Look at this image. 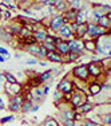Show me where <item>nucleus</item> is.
Listing matches in <instances>:
<instances>
[{"mask_svg":"<svg viewBox=\"0 0 111 126\" xmlns=\"http://www.w3.org/2000/svg\"><path fill=\"white\" fill-rule=\"evenodd\" d=\"M86 97L84 94H83L82 91H79V90H74L72 93H71V99H70V105L71 107L75 110L78 109L79 106H82L83 103H86Z\"/></svg>","mask_w":111,"mask_h":126,"instance_id":"f257e3e1","label":"nucleus"},{"mask_svg":"<svg viewBox=\"0 0 111 126\" xmlns=\"http://www.w3.org/2000/svg\"><path fill=\"white\" fill-rule=\"evenodd\" d=\"M72 75L76 78V79L82 80V82H87L88 79V71H87V66L82 64V66H78V67L72 68Z\"/></svg>","mask_w":111,"mask_h":126,"instance_id":"f03ea898","label":"nucleus"},{"mask_svg":"<svg viewBox=\"0 0 111 126\" xmlns=\"http://www.w3.org/2000/svg\"><path fill=\"white\" fill-rule=\"evenodd\" d=\"M68 44V50H70L71 54H75V55L79 56L80 54H82V51L84 50V47H83V42L80 40V39H72V40L67 42Z\"/></svg>","mask_w":111,"mask_h":126,"instance_id":"7ed1b4c3","label":"nucleus"},{"mask_svg":"<svg viewBox=\"0 0 111 126\" xmlns=\"http://www.w3.org/2000/svg\"><path fill=\"white\" fill-rule=\"evenodd\" d=\"M87 71H88V75L90 77H94V78H99L103 73V68L100 66V62H90L87 64Z\"/></svg>","mask_w":111,"mask_h":126,"instance_id":"20e7f679","label":"nucleus"},{"mask_svg":"<svg viewBox=\"0 0 111 126\" xmlns=\"http://www.w3.org/2000/svg\"><path fill=\"white\" fill-rule=\"evenodd\" d=\"M7 94L12 95V97H16V95H22V91H23V86L20 85L19 82L16 83H5L4 86Z\"/></svg>","mask_w":111,"mask_h":126,"instance_id":"39448f33","label":"nucleus"},{"mask_svg":"<svg viewBox=\"0 0 111 126\" xmlns=\"http://www.w3.org/2000/svg\"><path fill=\"white\" fill-rule=\"evenodd\" d=\"M58 91H60L62 94H71L74 91V85H72V80L67 79H62L58 85Z\"/></svg>","mask_w":111,"mask_h":126,"instance_id":"423d86ee","label":"nucleus"},{"mask_svg":"<svg viewBox=\"0 0 111 126\" xmlns=\"http://www.w3.org/2000/svg\"><path fill=\"white\" fill-rule=\"evenodd\" d=\"M63 23H64V20H63V16H62V15H54V16H51V19H50L48 28L56 32V31H58V30L63 26Z\"/></svg>","mask_w":111,"mask_h":126,"instance_id":"0eeeda50","label":"nucleus"},{"mask_svg":"<svg viewBox=\"0 0 111 126\" xmlns=\"http://www.w3.org/2000/svg\"><path fill=\"white\" fill-rule=\"evenodd\" d=\"M59 35H60V39L64 40V39H68V40H72L74 39V35L71 32V28H70V23H63V26L58 30Z\"/></svg>","mask_w":111,"mask_h":126,"instance_id":"6e6552de","label":"nucleus"},{"mask_svg":"<svg viewBox=\"0 0 111 126\" xmlns=\"http://www.w3.org/2000/svg\"><path fill=\"white\" fill-rule=\"evenodd\" d=\"M87 91H88L90 97H98L99 94L102 93V87H100V83L98 82H91L87 87Z\"/></svg>","mask_w":111,"mask_h":126,"instance_id":"1a4fd4ad","label":"nucleus"},{"mask_svg":"<svg viewBox=\"0 0 111 126\" xmlns=\"http://www.w3.org/2000/svg\"><path fill=\"white\" fill-rule=\"evenodd\" d=\"M87 12H86V7H82L79 11L76 12V16H75V23H76L78 26L80 24H86L87 23Z\"/></svg>","mask_w":111,"mask_h":126,"instance_id":"9d476101","label":"nucleus"},{"mask_svg":"<svg viewBox=\"0 0 111 126\" xmlns=\"http://www.w3.org/2000/svg\"><path fill=\"white\" fill-rule=\"evenodd\" d=\"M95 109V105L94 103H91V102H86V103H83L82 106H79L78 109H75V113H78V114H87V113H90V111H92V110Z\"/></svg>","mask_w":111,"mask_h":126,"instance_id":"9b49d317","label":"nucleus"},{"mask_svg":"<svg viewBox=\"0 0 111 126\" xmlns=\"http://www.w3.org/2000/svg\"><path fill=\"white\" fill-rule=\"evenodd\" d=\"M97 23H98V26H99V27H102V28H104V30H110V27H111V14L103 15V16H102Z\"/></svg>","mask_w":111,"mask_h":126,"instance_id":"f8f14e48","label":"nucleus"},{"mask_svg":"<svg viewBox=\"0 0 111 126\" xmlns=\"http://www.w3.org/2000/svg\"><path fill=\"white\" fill-rule=\"evenodd\" d=\"M55 51L59 54V55H67L68 52H70V50H68V44L66 40H62L60 43L55 44Z\"/></svg>","mask_w":111,"mask_h":126,"instance_id":"ddd939ff","label":"nucleus"},{"mask_svg":"<svg viewBox=\"0 0 111 126\" xmlns=\"http://www.w3.org/2000/svg\"><path fill=\"white\" fill-rule=\"evenodd\" d=\"M76 12H78V11H74V10H71V8L66 10L64 15H62V16H63V20H64V23H68V22L74 23V22H75V16H76Z\"/></svg>","mask_w":111,"mask_h":126,"instance_id":"4468645a","label":"nucleus"},{"mask_svg":"<svg viewBox=\"0 0 111 126\" xmlns=\"http://www.w3.org/2000/svg\"><path fill=\"white\" fill-rule=\"evenodd\" d=\"M22 27H23V24L20 23V20H17L16 23H12V24L10 26V28L7 30V32L11 35V36H12V35H17V34H19V31H20V28H22Z\"/></svg>","mask_w":111,"mask_h":126,"instance_id":"2eb2a0df","label":"nucleus"},{"mask_svg":"<svg viewBox=\"0 0 111 126\" xmlns=\"http://www.w3.org/2000/svg\"><path fill=\"white\" fill-rule=\"evenodd\" d=\"M83 47L90 51V52H95V47H97V39H87L83 42Z\"/></svg>","mask_w":111,"mask_h":126,"instance_id":"dca6fc26","label":"nucleus"},{"mask_svg":"<svg viewBox=\"0 0 111 126\" xmlns=\"http://www.w3.org/2000/svg\"><path fill=\"white\" fill-rule=\"evenodd\" d=\"M32 38H34L36 42H42V43H43V42H44V39L47 38V31H46V30L35 31V32H32Z\"/></svg>","mask_w":111,"mask_h":126,"instance_id":"f3484780","label":"nucleus"},{"mask_svg":"<svg viewBox=\"0 0 111 126\" xmlns=\"http://www.w3.org/2000/svg\"><path fill=\"white\" fill-rule=\"evenodd\" d=\"M86 34H87V23H86V24H80V26H78L76 31H75L76 39H82V38H84V36H86Z\"/></svg>","mask_w":111,"mask_h":126,"instance_id":"a211bd4d","label":"nucleus"},{"mask_svg":"<svg viewBox=\"0 0 111 126\" xmlns=\"http://www.w3.org/2000/svg\"><path fill=\"white\" fill-rule=\"evenodd\" d=\"M26 51L29 52V54H32V55H35V56H39V54H40V46H39L38 43L31 44V46L26 47Z\"/></svg>","mask_w":111,"mask_h":126,"instance_id":"6ab92c4d","label":"nucleus"},{"mask_svg":"<svg viewBox=\"0 0 111 126\" xmlns=\"http://www.w3.org/2000/svg\"><path fill=\"white\" fill-rule=\"evenodd\" d=\"M74 115H75V110L74 109H68L64 111H60V117H62V122L66 119H72L74 121Z\"/></svg>","mask_w":111,"mask_h":126,"instance_id":"aec40b11","label":"nucleus"},{"mask_svg":"<svg viewBox=\"0 0 111 126\" xmlns=\"http://www.w3.org/2000/svg\"><path fill=\"white\" fill-rule=\"evenodd\" d=\"M47 59L51 62H63V58H62V55H59L56 51H52V52H47Z\"/></svg>","mask_w":111,"mask_h":126,"instance_id":"412c9836","label":"nucleus"},{"mask_svg":"<svg viewBox=\"0 0 111 126\" xmlns=\"http://www.w3.org/2000/svg\"><path fill=\"white\" fill-rule=\"evenodd\" d=\"M54 5H55V10H58V11H66L68 1H66V0H55Z\"/></svg>","mask_w":111,"mask_h":126,"instance_id":"4be33fe9","label":"nucleus"},{"mask_svg":"<svg viewBox=\"0 0 111 126\" xmlns=\"http://www.w3.org/2000/svg\"><path fill=\"white\" fill-rule=\"evenodd\" d=\"M100 117V126H111V115L110 114H102Z\"/></svg>","mask_w":111,"mask_h":126,"instance_id":"5701e85b","label":"nucleus"},{"mask_svg":"<svg viewBox=\"0 0 111 126\" xmlns=\"http://www.w3.org/2000/svg\"><path fill=\"white\" fill-rule=\"evenodd\" d=\"M43 126H60V124H59V121H58V119L52 118V117H48V118H46V119H44Z\"/></svg>","mask_w":111,"mask_h":126,"instance_id":"b1692460","label":"nucleus"},{"mask_svg":"<svg viewBox=\"0 0 111 126\" xmlns=\"http://www.w3.org/2000/svg\"><path fill=\"white\" fill-rule=\"evenodd\" d=\"M32 105H34V103L29 102V101H23L22 106H20V111H22V113H28L29 110H31Z\"/></svg>","mask_w":111,"mask_h":126,"instance_id":"393cba45","label":"nucleus"},{"mask_svg":"<svg viewBox=\"0 0 111 126\" xmlns=\"http://www.w3.org/2000/svg\"><path fill=\"white\" fill-rule=\"evenodd\" d=\"M68 4H71L70 8H71V10H74V11H79L80 8L83 7L80 0H71V1H68Z\"/></svg>","mask_w":111,"mask_h":126,"instance_id":"a878e982","label":"nucleus"},{"mask_svg":"<svg viewBox=\"0 0 111 126\" xmlns=\"http://www.w3.org/2000/svg\"><path fill=\"white\" fill-rule=\"evenodd\" d=\"M3 75H4V78H5V83H16L17 82L16 77L12 75L11 73H4Z\"/></svg>","mask_w":111,"mask_h":126,"instance_id":"bb28decb","label":"nucleus"},{"mask_svg":"<svg viewBox=\"0 0 111 126\" xmlns=\"http://www.w3.org/2000/svg\"><path fill=\"white\" fill-rule=\"evenodd\" d=\"M39 78V80H40V83H44L46 80H48V79H51V73H50V70H47L46 73H43V74H40V75L38 77Z\"/></svg>","mask_w":111,"mask_h":126,"instance_id":"cd10ccee","label":"nucleus"},{"mask_svg":"<svg viewBox=\"0 0 111 126\" xmlns=\"http://www.w3.org/2000/svg\"><path fill=\"white\" fill-rule=\"evenodd\" d=\"M17 35H19L20 39L23 40V39L27 38V36H31V35H32V32H29L28 30L26 28V27H22V28H20V31H19V34H17Z\"/></svg>","mask_w":111,"mask_h":126,"instance_id":"c85d7f7f","label":"nucleus"},{"mask_svg":"<svg viewBox=\"0 0 111 126\" xmlns=\"http://www.w3.org/2000/svg\"><path fill=\"white\" fill-rule=\"evenodd\" d=\"M35 43H36V40L32 38V35H31V36H27V38L23 39V44H24L26 47H27V46H31V44H35Z\"/></svg>","mask_w":111,"mask_h":126,"instance_id":"c756f323","label":"nucleus"},{"mask_svg":"<svg viewBox=\"0 0 111 126\" xmlns=\"http://www.w3.org/2000/svg\"><path fill=\"white\" fill-rule=\"evenodd\" d=\"M11 103L17 105V106H22V103H23V97H22V95H16V97H12V99H11Z\"/></svg>","mask_w":111,"mask_h":126,"instance_id":"7c9ffc66","label":"nucleus"},{"mask_svg":"<svg viewBox=\"0 0 111 126\" xmlns=\"http://www.w3.org/2000/svg\"><path fill=\"white\" fill-rule=\"evenodd\" d=\"M92 15H94V22L97 23L99 19H100L102 16H103V15H102L100 12H99V11L97 10V8H94V10H92Z\"/></svg>","mask_w":111,"mask_h":126,"instance_id":"2f4dec72","label":"nucleus"},{"mask_svg":"<svg viewBox=\"0 0 111 126\" xmlns=\"http://www.w3.org/2000/svg\"><path fill=\"white\" fill-rule=\"evenodd\" d=\"M54 99H55L56 103H58V102H60V101H63V94H62L60 91H58V90H56L55 94H54Z\"/></svg>","mask_w":111,"mask_h":126,"instance_id":"473e14b6","label":"nucleus"},{"mask_svg":"<svg viewBox=\"0 0 111 126\" xmlns=\"http://www.w3.org/2000/svg\"><path fill=\"white\" fill-rule=\"evenodd\" d=\"M66 56H67V62H76V61H79V59H78V55L71 54V52H68Z\"/></svg>","mask_w":111,"mask_h":126,"instance_id":"72a5a7b5","label":"nucleus"},{"mask_svg":"<svg viewBox=\"0 0 111 126\" xmlns=\"http://www.w3.org/2000/svg\"><path fill=\"white\" fill-rule=\"evenodd\" d=\"M42 5H44V7H51V5H54V3H55V0H42V1H39Z\"/></svg>","mask_w":111,"mask_h":126,"instance_id":"f704fd0d","label":"nucleus"},{"mask_svg":"<svg viewBox=\"0 0 111 126\" xmlns=\"http://www.w3.org/2000/svg\"><path fill=\"white\" fill-rule=\"evenodd\" d=\"M1 5H7L10 10H11V8H12V10H15V8H16V5H15L12 1H3L1 4H0V7H1Z\"/></svg>","mask_w":111,"mask_h":126,"instance_id":"c9c22d12","label":"nucleus"},{"mask_svg":"<svg viewBox=\"0 0 111 126\" xmlns=\"http://www.w3.org/2000/svg\"><path fill=\"white\" fill-rule=\"evenodd\" d=\"M62 124L64 125V126H75V124H76V122L72 121V119H66V121L62 122Z\"/></svg>","mask_w":111,"mask_h":126,"instance_id":"e433bc0d","label":"nucleus"},{"mask_svg":"<svg viewBox=\"0 0 111 126\" xmlns=\"http://www.w3.org/2000/svg\"><path fill=\"white\" fill-rule=\"evenodd\" d=\"M82 126H99V125L94 124V122H91L90 119H84V121H83V124H82Z\"/></svg>","mask_w":111,"mask_h":126,"instance_id":"4c0bfd02","label":"nucleus"},{"mask_svg":"<svg viewBox=\"0 0 111 126\" xmlns=\"http://www.w3.org/2000/svg\"><path fill=\"white\" fill-rule=\"evenodd\" d=\"M10 110L11 111H19L20 110V106H17V105H14V103H10Z\"/></svg>","mask_w":111,"mask_h":126,"instance_id":"58836bf2","label":"nucleus"},{"mask_svg":"<svg viewBox=\"0 0 111 126\" xmlns=\"http://www.w3.org/2000/svg\"><path fill=\"white\" fill-rule=\"evenodd\" d=\"M1 17H3V19H10V17H11V12H10V11H3V12H1Z\"/></svg>","mask_w":111,"mask_h":126,"instance_id":"ea45409f","label":"nucleus"},{"mask_svg":"<svg viewBox=\"0 0 111 126\" xmlns=\"http://www.w3.org/2000/svg\"><path fill=\"white\" fill-rule=\"evenodd\" d=\"M12 119H14V117H12V115L4 117V118H1V124H5V122H10V121H12Z\"/></svg>","mask_w":111,"mask_h":126,"instance_id":"a19ab883","label":"nucleus"},{"mask_svg":"<svg viewBox=\"0 0 111 126\" xmlns=\"http://www.w3.org/2000/svg\"><path fill=\"white\" fill-rule=\"evenodd\" d=\"M38 61L36 59H28V61H26V64H36Z\"/></svg>","mask_w":111,"mask_h":126,"instance_id":"79ce46f5","label":"nucleus"},{"mask_svg":"<svg viewBox=\"0 0 111 126\" xmlns=\"http://www.w3.org/2000/svg\"><path fill=\"white\" fill-rule=\"evenodd\" d=\"M47 55V51L46 48H43V47L40 46V54H39V56H46Z\"/></svg>","mask_w":111,"mask_h":126,"instance_id":"37998d69","label":"nucleus"},{"mask_svg":"<svg viewBox=\"0 0 111 126\" xmlns=\"http://www.w3.org/2000/svg\"><path fill=\"white\" fill-rule=\"evenodd\" d=\"M42 91H43V95L46 97V95L48 94V91H50V86H44V89L42 90Z\"/></svg>","mask_w":111,"mask_h":126,"instance_id":"c03bdc74","label":"nucleus"},{"mask_svg":"<svg viewBox=\"0 0 111 126\" xmlns=\"http://www.w3.org/2000/svg\"><path fill=\"white\" fill-rule=\"evenodd\" d=\"M38 110H39V105H35V106L32 105V107H31V110H29V111H31V113H35V111H38Z\"/></svg>","mask_w":111,"mask_h":126,"instance_id":"a18cd8bd","label":"nucleus"},{"mask_svg":"<svg viewBox=\"0 0 111 126\" xmlns=\"http://www.w3.org/2000/svg\"><path fill=\"white\" fill-rule=\"evenodd\" d=\"M0 83H5V78L3 74H0Z\"/></svg>","mask_w":111,"mask_h":126,"instance_id":"49530a36","label":"nucleus"},{"mask_svg":"<svg viewBox=\"0 0 111 126\" xmlns=\"http://www.w3.org/2000/svg\"><path fill=\"white\" fill-rule=\"evenodd\" d=\"M4 103H3V99H1V97H0V110H3V109H4Z\"/></svg>","mask_w":111,"mask_h":126,"instance_id":"de8ad7c7","label":"nucleus"},{"mask_svg":"<svg viewBox=\"0 0 111 126\" xmlns=\"http://www.w3.org/2000/svg\"><path fill=\"white\" fill-rule=\"evenodd\" d=\"M0 62H5V56L0 55Z\"/></svg>","mask_w":111,"mask_h":126,"instance_id":"09e8293b","label":"nucleus"},{"mask_svg":"<svg viewBox=\"0 0 111 126\" xmlns=\"http://www.w3.org/2000/svg\"><path fill=\"white\" fill-rule=\"evenodd\" d=\"M39 63H40L42 66H44V67H46V66H47V63H46V62H39Z\"/></svg>","mask_w":111,"mask_h":126,"instance_id":"8fccbe9b","label":"nucleus"}]
</instances>
